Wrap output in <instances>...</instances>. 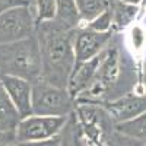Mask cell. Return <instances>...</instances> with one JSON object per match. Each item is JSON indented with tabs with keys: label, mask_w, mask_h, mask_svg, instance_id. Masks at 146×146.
Wrapping results in <instances>:
<instances>
[{
	"label": "cell",
	"mask_w": 146,
	"mask_h": 146,
	"mask_svg": "<svg viewBox=\"0 0 146 146\" xmlns=\"http://www.w3.org/2000/svg\"><path fill=\"white\" fill-rule=\"evenodd\" d=\"M137 69L129 47L120 32H114L110 42L102 50L100 69L91 85L76 96V104L101 105L113 101L136 88Z\"/></svg>",
	"instance_id": "cell-1"
},
{
	"label": "cell",
	"mask_w": 146,
	"mask_h": 146,
	"mask_svg": "<svg viewBox=\"0 0 146 146\" xmlns=\"http://www.w3.org/2000/svg\"><path fill=\"white\" fill-rule=\"evenodd\" d=\"M76 29H67L57 21L35 25L42 62V80L67 89L70 75L76 64L73 36Z\"/></svg>",
	"instance_id": "cell-2"
},
{
	"label": "cell",
	"mask_w": 146,
	"mask_h": 146,
	"mask_svg": "<svg viewBox=\"0 0 146 146\" xmlns=\"http://www.w3.org/2000/svg\"><path fill=\"white\" fill-rule=\"evenodd\" d=\"M0 76H16L31 83L42 78L41 51L35 34L21 41L0 44Z\"/></svg>",
	"instance_id": "cell-3"
},
{
	"label": "cell",
	"mask_w": 146,
	"mask_h": 146,
	"mask_svg": "<svg viewBox=\"0 0 146 146\" xmlns=\"http://www.w3.org/2000/svg\"><path fill=\"white\" fill-rule=\"evenodd\" d=\"M76 102L66 88L51 85L42 79L32 83V114L69 117Z\"/></svg>",
	"instance_id": "cell-4"
},
{
	"label": "cell",
	"mask_w": 146,
	"mask_h": 146,
	"mask_svg": "<svg viewBox=\"0 0 146 146\" xmlns=\"http://www.w3.org/2000/svg\"><path fill=\"white\" fill-rule=\"evenodd\" d=\"M35 34V16L31 3L7 9L0 15V44L15 42Z\"/></svg>",
	"instance_id": "cell-5"
},
{
	"label": "cell",
	"mask_w": 146,
	"mask_h": 146,
	"mask_svg": "<svg viewBox=\"0 0 146 146\" xmlns=\"http://www.w3.org/2000/svg\"><path fill=\"white\" fill-rule=\"evenodd\" d=\"M70 117V115H69ZM69 117H53V115H36L31 114L19 120L15 131V142H35L54 137L63 131Z\"/></svg>",
	"instance_id": "cell-6"
},
{
	"label": "cell",
	"mask_w": 146,
	"mask_h": 146,
	"mask_svg": "<svg viewBox=\"0 0 146 146\" xmlns=\"http://www.w3.org/2000/svg\"><path fill=\"white\" fill-rule=\"evenodd\" d=\"M113 35L114 31L98 32L86 27L78 28L75 31V36H73V48H75L76 63L86 62V60L98 56L107 47Z\"/></svg>",
	"instance_id": "cell-7"
},
{
	"label": "cell",
	"mask_w": 146,
	"mask_h": 146,
	"mask_svg": "<svg viewBox=\"0 0 146 146\" xmlns=\"http://www.w3.org/2000/svg\"><path fill=\"white\" fill-rule=\"evenodd\" d=\"M101 107L108 113L114 124L129 121L146 111V91L140 94L136 91L127 92L113 101L101 104Z\"/></svg>",
	"instance_id": "cell-8"
},
{
	"label": "cell",
	"mask_w": 146,
	"mask_h": 146,
	"mask_svg": "<svg viewBox=\"0 0 146 146\" xmlns=\"http://www.w3.org/2000/svg\"><path fill=\"white\" fill-rule=\"evenodd\" d=\"M3 88L16 107L21 118L32 114V83L16 76H0Z\"/></svg>",
	"instance_id": "cell-9"
},
{
	"label": "cell",
	"mask_w": 146,
	"mask_h": 146,
	"mask_svg": "<svg viewBox=\"0 0 146 146\" xmlns=\"http://www.w3.org/2000/svg\"><path fill=\"white\" fill-rule=\"evenodd\" d=\"M101 60H102V51L98 56L86 60V62H80L75 64V69H73L67 83V91L73 100H76V96L91 85V82L94 80L96 72L100 69Z\"/></svg>",
	"instance_id": "cell-10"
},
{
	"label": "cell",
	"mask_w": 146,
	"mask_h": 146,
	"mask_svg": "<svg viewBox=\"0 0 146 146\" xmlns=\"http://www.w3.org/2000/svg\"><path fill=\"white\" fill-rule=\"evenodd\" d=\"M21 120L16 107L0 82V142H15L16 126Z\"/></svg>",
	"instance_id": "cell-11"
},
{
	"label": "cell",
	"mask_w": 146,
	"mask_h": 146,
	"mask_svg": "<svg viewBox=\"0 0 146 146\" xmlns=\"http://www.w3.org/2000/svg\"><path fill=\"white\" fill-rule=\"evenodd\" d=\"M110 9L113 12V31L120 32L133 23L137 16L139 6L126 3L123 0H110Z\"/></svg>",
	"instance_id": "cell-12"
},
{
	"label": "cell",
	"mask_w": 146,
	"mask_h": 146,
	"mask_svg": "<svg viewBox=\"0 0 146 146\" xmlns=\"http://www.w3.org/2000/svg\"><path fill=\"white\" fill-rule=\"evenodd\" d=\"M54 21H57L60 25H63L67 29L80 28L82 22L76 6V0H57V13Z\"/></svg>",
	"instance_id": "cell-13"
},
{
	"label": "cell",
	"mask_w": 146,
	"mask_h": 146,
	"mask_svg": "<svg viewBox=\"0 0 146 146\" xmlns=\"http://www.w3.org/2000/svg\"><path fill=\"white\" fill-rule=\"evenodd\" d=\"M114 130L121 133V135H126L129 137L137 139L146 143V111L129 121L115 124Z\"/></svg>",
	"instance_id": "cell-14"
},
{
	"label": "cell",
	"mask_w": 146,
	"mask_h": 146,
	"mask_svg": "<svg viewBox=\"0 0 146 146\" xmlns=\"http://www.w3.org/2000/svg\"><path fill=\"white\" fill-rule=\"evenodd\" d=\"M76 6H78L80 22H82L80 27H85L86 23L94 21L104 10L108 9L110 0H76Z\"/></svg>",
	"instance_id": "cell-15"
},
{
	"label": "cell",
	"mask_w": 146,
	"mask_h": 146,
	"mask_svg": "<svg viewBox=\"0 0 146 146\" xmlns=\"http://www.w3.org/2000/svg\"><path fill=\"white\" fill-rule=\"evenodd\" d=\"M35 25L47 21H54L57 13V0H34L31 3Z\"/></svg>",
	"instance_id": "cell-16"
},
{
	"label": "cell",
	"mask_w": 146,
	"mask_h": 146,
	"mask_svg": "<svg viewBox=\"0 0 146 146\" xmlns=\"http://www.w3.org/2000/svg\"><path fill=\"white\" fill-rule=\"evenodd\" d=\"M85 27L89 28V29H94V31H98V32L113 31V12H111V9H110V6L100 16H96L94 21L86 23Z\"/></svg>",
	"instance_id": "cell-17"
},
{
	"label": "cell",
	"mask_w": 146,
	"mask_h": 146,
	"mask_svg": "<svg viewBox=\"0 0 146 146\" xmlns=\"http://www.w3.org/2000/svg\"><path fill=\"white\" fill-rule=\"evenodd\" d=\"M107 146H146V143L137 139L129 137L126 135H121V133L114 130L107 139Z\"/></svg>",
	"instance_id": "cell-18"
},
{
	"label": "cell",
	"mask_w": 146,
	"mask_h": 146,
	"mask_svg": "<svg viewBox=\"0 0 146 146\" xmlns=\"http://www.w3.org/2000/svg\"><path fill=\"white\" fill-rule=\"evenodd\" d=\"M130 38H131V48L135 51H140L145 44V40H146L145 29L140 25H135L130 31Z\"/></svg>",
	"instance_id": "cell-19"
},
{
	"label": "cell",
	"mask_w": 146,
	"mask_h": 146,
	"mask_svg": "<svg viewBox=\"0 0 146 146\" xmlns=\"http://www.w3.org/2000/svg\"><path fill=\"white\" fill-rule=\"evenodd\" d=\"M18 146H62V133L54 137L45 140H35V142H23L18 143Z\"/></svg>",
	"instance_id": "cell-20"
},
{
	"label": "cell",
	"mask_w": 146,
	"mask_h": 146,
	"mask_svg": "<svg viewBox=\"0 0 146 146\" xmlns=\"http://www.w3.org/2000/svg\"><path fill=\"white\" fill-rule=\"evenodd\" d=\"M29 2L27 0H0V15L6 12L7 9L16 7V6H22V5H28Z\"/></svg>",
	"instance_id": "cell-21"
},
{
	"label": "cell",
	"mask_w": 146,
	"mask_h": 146,
	"mask_svg": "<svg viewBox=\"0 0 146 146\" xmlns=\"http://www.w3.org/2000/svg\"><path fill=\"white\" fill-rule=\"evenodd\" d=\"M123 2H126V3H131V5H140V2L142 0H123Z\"/></svg>",
	"instance_id": "cell-22"
},
{
	"label": "cell",
	"mask_w": 146,
	"mask_h": 146,
	"mask_svg": "<svg viewBox=\"0 0 146 146\" xmlns=\"http://www.w3.org/2000/svg\"><path fill=\"white\" fill-rule=\"evenodd\" d=\"M3 146H18L16 142H7V143H3Z\"/></svg>",
	"instance_id": "cell-23"
},
{
	"label": "cell",
	"mask_w": 146,
	"mask_h": 146,
	"mask_svg": "<svg viewBox=\"0 0 146 146\" xmlns=\"http://www.w3.org/2000/svg\"><path fill=\"white\" fill-rule=\"evenodd\" d=\"M143 69H145V76H146V56H145V64H143Z\"/></svg>",
	"instance_id": "cell-24"
},
{
	"label": "cell",
	"mask_w": 146,
	"mask_h": 146,
	"mask_svg": "<svg viewBox=\"0 0 146 146\" xmlns=\"http://www.w3.org/2000/svg\"><path fill=\"white\" fill-rule=\"evenodd\" d=\"M27 2H29V3H32V2H34V0H27Z\"/></svg>",
	"instance_id": "cell-25"
},
{
	"label": "cell",
	"mask_w": 146,
	"mask_h": 146,
	"mask_svg": "<svg viewBox=\"0 0 146 146\" xmlns=\"http://www.w3.org/2000/svg\"><path fill=\"white\" fill-rule=\"evenodd\" d=\"M145 88H146V78H145Z\"/></svg>",
	"instance_id": "cell-26"
},
{
	"label": "cell",
	"mask_w": 146,
	"mask_h": 146,
	"mask_svg": "<svg viewBox=\"0 0 146 146\" xmlns=\"http://www.w3.org/2000/svg\"><path fill=\"white\" fill-rule=\"evenodd\" d=\"M0 146H3V143H2V142H0Z\"/></svg>",
	"instance_id": "cell-27"
}]
</instances>
